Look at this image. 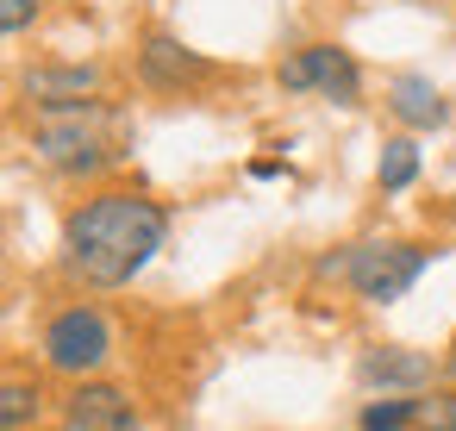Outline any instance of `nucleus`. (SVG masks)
<instances>
[{
  "instance_id": "nucleus-1",
  "label": "nucleus",
  "mask_w": 456,
  "mask_h": 431,
  "mask_svg": "<svg viewBox=\"0 0 456 431\" xmlns=\"http://www.w3.org/2000/svg\"><path fill=\"white\" fill-rule=\"evenodd\" d=\"M169 244V207L144 188H94L63 219V275L107 294L132 288Z\"/></svg>"
},
{
  "instance_id": "nucleus-2",
  "label": "nucleus",
  "mask_w": 456,
  "mask_h": 431,
  "mask_svg": "<svg viewBox=\"0 0 456 431\" xmlns=\"http://www.w3.org/2000/svg\"><path fill=\"white\" fill-rule=\"evenodd\" d=\"M32 150L63 182H101L107 169H119L132 157V132L94 94V101H69V107H45L32 126Z\"/></svg>"
},
{
  "instance_id": "nucleus-3",
  "label": "nucleus",
  "mask_w": 456,
  "mask_h": 431,
  "mask_svg": "<svg viewBox=\"0 0 456 431\" xmlns=\"http://www.w3.org/2000/svg\"><path fill=\"white\" fill-rule=\"evenodd\" d=\"M425 269H431V244H419V238H362V244H344V288L362 306L406 300Z\"/></svg>"
},
{
  "instance_id": "nucleus-4",
  "label": "nucleus",
  "mask_w": 456,
  "mask_h": 431,
  "mask_svg": "<svg viewBox=\"0 0 456 431\" xmlns=\"http://www.w3.org/2000/svg\"><path fill=\"white\" fill-rule=\"evenodd\" d=\"M38 356L51 375H69V381H88L113 362V319L94 306V300H69L45 319L38 331Z\"/></svg>"
},
{
  "instance_id": "nucleus-5",
  "label": "nucleus",
  "mask_w": 456,
  "mask_h": 431,
  "mask_svg": "<svg viewBox=\"0 0 456 431\" xmlns=\"http://www.w3.org/2000/svg\"><path fill=\"white\" fill-rule=\"evenodd\" d=\"M362 63H356V51H344V45H331V38H319V45H300V51H288L281 63H275V88L281 94H319V101H331V107H362Z\"/></svg>"
},
{
  "instance_id": "nucleus-6",
  "label": "nucleus",
  "mask_w": 456,
  "mask_h": 431,
  "mask_svg": "<svg viewBox=\"0 0 456 431\" xmlns=\"http://www.w3.org/2000/svg\"><path fill=\"white\" fill-rule=\"evenodd\" d=\"M132 69H138V82H144L151 94H194V88L219 82V63H213V57H200L194 45H182V38H175V32H163V26L138 32Z\"/></svg>"
},
{
  "instance_id": "nucleus-7",
  "label": "nucleus",
  "mask_w": 456,
  "mask_h": 431,
  "mask_svg": "<svg viewBox=\"0 0 456 431\" xmlns=\"http://www.w3.org/2000/svg\"><path fill=\"white\" fill-rule=\"evenodd\" d=\"M444 362L431 350H412V344H369L356 356V387L362 394H425L437 387Z\"/></svg>"
},
{
  "instance_id": "nucleus-8",
  "label": "nucleus",
  "mask_w": 456,
  "mask_h": 431,
  "mask_svg": "<svg viewBox=\"0 0 456 431\" xmlns=\"http://www.w3.org/2000/svg\"><path fill=\"white\" fill-rule=\"evenodd\" d=\"M57 425H63V431H144V412H138V400H132L119 381L88 375V381H76V387L63 394Z\"/></svg>"
},
{
  "instance_id": "nucleus-9",
  "label": "nucleus",
  "mask_w": 456,
  "mask_h": 431,
  "mask_svg": "<svg viewBox=\"0 0 456 431\" xmlns=\"http://www.w3.org/2000/svg\"><path fill=\"white\" fill-rule=\"evenodd\" d=\"M387 113H394V126L400 132H444L450 126V101H444V88L431 82V76H419V69H400V76H387Z\"/></svg>"
},
{
  "instance_id": "nucleus-10",
  "label": "nucleus",
  "mask_w": 456,
  "mask_h": 431,
  "mask_svg": "<svg viewBox=\"0 0 456 431\" xmlns=\"http://www.w3.org/2000/svg\"><path fill=\"white\" fill-rule=\"evenodd\" d=\"M101 82H107L101 63H38V69H26L20 88H26V101L45 113V107H69V101H94Z\"/></svg>"
},
{
  "instance_id": "nucleus-11",
  "label": "nucleus",
  "mask_w": 456,
  "mask_h": 431,
  "mask_svg": "<svg viewBox=\"0 0 456 431\" xmlns=\"http://www.w3.org/2000/svg\"><path fill=\"white\" fill-rule=\"evenodd\" d=\"M419 169H425V157H419V138L412 132L381 138V157H375V188L381 194H406L419 182Z\"/></svg>"
},
{
  "instance_id": "nucleus-12",
  "label": "nucleus",
  "mask_w": 456,
  "mask_h": 431,
  "mask_svg": "<svg viewBox=\"0 0 456 431\" xmlns=\"http://www.w3.org/2000/svg\"><path fill=\"white\" fill-rule=\"evenodd\" d=\"M419 400L425 394H369L356 431H419Z\"/></svg>"
},
{
  "instance_id": "nucleus-13",
  "label": "nucleus",
  "mask_w": 456,
  "mask_h": 431,
  "mask_svg": "<svg viewBox=\"0 0 456 431\" xmlns=\"http://www.w3.org/2000/svg\"><path fill=\"white\" fill-rule=\"evenodd\" d=\"M45 419V387L20 381V375H0V431H32Z\"/></svg>"
},
{
  "instance_id": "nucleus-14",
  "label": "nucleus",
  "mask_w": 456,
  "mask_h": 431,
  "mask_svg": "<svg viewBox=\"0 0 456 431\" xmlns=\"http://www.w3.org/2000/svg\"><path fill=\"white\" fill-rule=\"evenodd\" d=\"M419 431H456V381H450V387H425V400H419Z\"/></svg>"
},
{
  "instance_id": "nucleus-15",
  "label": "nucleus",
  "mask_w": 456,
  "mask_h": 431,
  "mask_svg": "<svg viewBox=\"0 0 456 431\" xmlns=\"http://www.w3.org/2000/svg\"><path fill=\"white\" fill-rule=\"evenodd\" d=\"M45 13V0H0V38L13 32H32V20Z\"/></svg>"
},
{
  "instance_id": "nucleus-16",
  "label": "nucleus",
  "mask_w": 456,
  "mask_h": 431,
  "mask_svg": "<svg viewBox=\"0 0 456 431\" xmlns=\"http://www.w3.org/2000/svg\"><path fill=\"white\" fill-rule=\"evenodd\" d=\"M275 175H288V163H269V157L250 163V182H275Z\"/></svg>"
},
{
  "instance_id": "nucleus-17",
  "label": "nucleus",
  "mask_w": 456,
  "mask_h": 431,
  "mask_svg": "<svg viewBox=\"0 0 456 431\" xmlns=\"http://www.w3.org/2000/svg\"><path fill=\"white\" fill-rule=\"evenodd\" d=\"M450 350H456V337H450Z\"/></svg>"
}]
</instances>
